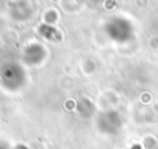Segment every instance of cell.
Here are the masks:
<instances>
[{"mask_svg": "<svg viewBox=\"0 0 158 149\" xmlns=\"http://www.w3.org/2000/svg\"><path fill=\"white\" fill-rule=\"evenodd\" d=\"M133 149H141V148H140V146H139V145H136V146H134Z\"/></svg>", "mask_w": 158, "mask_h": 149, "instance_id": "6da1fadb", "label": "cell"}]
</instances>
